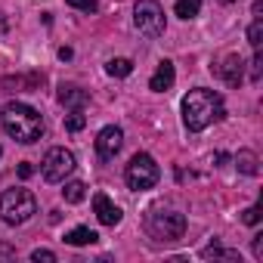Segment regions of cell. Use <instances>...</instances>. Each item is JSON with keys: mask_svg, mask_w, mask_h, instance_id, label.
<instances>
[{"mask_svg": "<svg viewBox=\"0 0 263 263\" xmlns=\"http://www.w3.org/2000/svg\"><path fill=\"white\" fill-rule=\"evenodd\" d=\"M31 260H34V263H41V260H44V263H53V260H56V254H53V251H47V248H37V251H31Z\"/></svg>", "mask_w": 263, "mask_h": 263, "instance_id": "24", "label": "cell"}, {"mask_svg": "<svg viewBox=\"0 0 263 263\" xmlns=\"http://www.w3.org/2000/svg\"><path fill=\"white\" fill-rule=\"evenodd\" d=\"M183 124L192 130V134H198V130H204L208 124L214 121H223L226 118V108H223V96L214 93V90H204V87H195L183 96Z\"/></svg>", "mask_w": 263, "mask_h": 263, "instance_id": "1", "label": "cell"}, {"mask_svg": "<svg viewBox=\"0 0 263 263\" xmlns=\"http://www.w3.org/2000/svg\"><path fill=\"white\" fill-rule=\"evenodd\" d=\"M31 174H34V167H31L28 161H25V164H19V177H22V180H28Z\"/></svg>", "mask_w": 263, "mask_h": 263, "instance_id": "26", "label": "cell"}, {"mask_svg": "<svg viewBox=\"0 0 263 263\" xmlns=\"http://www.w3.org/2000/svg\"><path fill=\"white\" fill-rule=\"evenodd\" d=\"M251 248H254V257H257V260H263V232H260V235H254Z\"/></svg>", "mask_w": 263, "mask_h": 263, "instance_id": "25", "label": "cell"}, {"mask_svg": "<svg viewBox=\"0 0 263 263\" xmlns=\"http://www.w3.org/2000/svg\"><path fill=\"white\" fill-rule=\"evenodd\" d=\"M223 4H235V0H223Z\"/></svg>", "mask_w": 263, "mask_h": 263, "instance_id": "27", "label": "cell"}, {"mask_svg": "<svg viewBox=\"0 0 263 263\" xmlns=\"http://www.w3.org/2000/svg\"><path fill=\"white\" fill-rule=\"evenodd\" d=\"M235 164H238V171L248 174V177H257V174H260V161H257V155H254L251 149H241V152L235 155Z\"/></svg>", "mask_w": 263, "mask_h": 263, "instance_id": "14", "label": "cell"}, {"mask_svg": "<svg viewBox=\"0 0 263 263\" xmlns=\"http://www.w3.org/2000/svg\"><path fill=\"white\" fill-rule=\"evenodd\" d=\"M134 22L140 28V34L146 37H161L164 34V10L158 0H137L134 7Z\"/></svg>", "mask_w": 263, "mask_h": 263, "instance_id": "6", "label": "cell"}, {"mask_svg": "<svg viewBox=\"0 0 263 263\" xmlns=\"http://www.w3.org/2000/svg\"><path fill=\"white\" fill-rule=\"evenodd\" d=\"M87 118H84V108H71V115L65 118V130H71V134H78V130H84Z\"/></svg>", "mask_w": 263, "mask_h": 263, "instance_id": "19", "label": "cell"}, {"mask_svg": "<svg viewBox=\"0 0 263 263\" xmlns=\"http://www.w3.org/2000/svg\"><path fill=\"white\" fill-rule=\"evenodd\" d=\"M93 211H96V220L102 223V226H118L121 223V208L118 204H111V198L105 195V192H96L93 195Z\"/></svg>", "mask_w": 263, "mask_h": 263, "instance_id": "9", "label": "cell"}, {"mask_svg": "<svg viewBox=\"0 0 263 263\" xmlns=\"http://www.w3.org/2000/svg\"><path fill=\"white\" fill-rule=\"evenodd\" d=\"M174 13L180 16V19H195L198 13H201V0H177V7H174Z\"/></svg>", "mask_w": 263, "mask_h": 263, "instance_id": "15", "label": "cell"}, {"mask_svg": "<svg viewBox=\"0 0 263 263\" xmlns=\"http://www.w3.org/2000/svg\"><path fill=\"white\" fill-rule=\"evenodd\" d=\"M34 214H37V201H34V195H31L28 189L13 186V189H7L4 195H0V217H4V223L22 226V223H28Z\"/></svg>", "mask_w": 263, "mask_h": 263, "instance_id": "3", "label": "cell"}, {"mask_svg": "<svg viewBox=\"0 0 263 263\" xmlns=\"http://www.w3.org/2000/svg\"><path fill=\"white\" fill-rule=\"evenodd\" d=\"M71 171H74V155L68 149H62V146L50 149L44 155V161H41V174H44L47 183H62Z\"/></svg>", "mask_w": 263, "mask_h": 263, "instance_id": "7", "label": "cell"}, {"mask_svg": "<svg viewBox=\"0 0 263 263\" xmlns=\"http://www.w3.org/2000/svg\"><path fill=\"white\" fill-rule=\"evenodd\" d=\"M217 71H220V78H223L229 87H238V84H241V78H245V59H241L238 53H229Z\"/></svg>", "mask_w": 263, "mask_h": 263, "instance_id": "10", "label": "cell"}, {"mask_svg": "<svg viewBox=\"0 0 263 263\" xmlns=\"http://www.w3.org/2000/svg\"><path fill=\"white\" fill-rule=\"evenodd\" d=\"M201 257H220V260H238V263H241L238 251H229V248H220V245H208V248H201Z\"/></svg>", "mask_w": 263, "mask_h": 263, "instance_id": "18", "label": "cell"}, {"mask_svg": "<svg viewBox=\"0 0 263 263\" xmlns=\"http://www.w3.org/2000/svg\"><path fill=\"white\" fill-rule=\"evenodd\" d=\"M0 155H4V152H0Z\"/></svg>", "mask_w": 263, "mask_h": 263, "instance_id": "28", "label": "cell"}, {"mask_svg": "<svg viewBox=\"0 0 263 263\" xmlns=\"http://www.w3.org/2000/svg\"><path fill=\"white\" fill-rule=\"evenodd\" d=\"M0 124L16 143H25V146L37 143L44 134V118L25 102H7L4 111H0Z\"/></svg>", "mask_w": 263, "mask_h": 263, "instance_id": "2", "label": "cell"}, {"mask_svg": "<svg viewBox=\"0 0 263 263\" xmlns=\"http://www.w3.org/2000/svg\"><path fill=\"white\" fill-rule=\"evenodd\" d=\"M248 44H251L254 50H260V44H263V22H260V19L251 22V28H248Z\"/></svg>", "mask_w": 263, "mask_h": 263, "instance_id": "20", "label": "cell"}, {"mask_svg": "<svg viewBox=\"0 0 263 263\" xmlns=\"http://www.w3.org/2000/svg\"><path fill=\"white\" fill-rule=\"evenodd\" d=\"M260 217H263V201H257V204H251L245 214H241V220L248 223V226H257L260 223Z\"/></svg>", "mask_w": 263, "mask_h": 263, "instance_id": "21", "label": "cell"}, {"mask_svg": "<svg viewBox=\"0 0 263 263\" xmlns=\"http://www.w3.org/2000/svg\"><path fill=\"white\" fill-rule=\"evenodd\" d=\"M260 78H263V53L257 50V56H254V62H251V81L260 84Z\"/></svg>", "mask_w": 263, "mask_h": 263, "instance_id": "22", "label": "cell"}, {"mask_svg": "<svg viewBox=\"0 0 263 263\" xmlns=\"http://www.w3.org/2000/svg\"><path fill=\"white\" fill-rule=\"evenodd\" d=\"M99 235L90 229V226H78V229H71V232H65V245H71V248H84V245H93Z\"/></svg>", "mask_w": 263, "mask_h": 263, "instance_id": "13", "label": "cell"}, {"mask_svg": "<svg viewBox=\"0 0 263 263\" xmlns=\"http://www.w3.org/2000/svg\"><path fill=\"white\" fill-rule=\"evenodd\" d=\"M146 232L158 241H180L186 235V217L177 211H149Z\"/></svg>", "mask_w": 263, "mask_h": 263, "instance_id": "4", "label": "cell"}, {"mask_svg": "<svg viewBox=\"0 0 263 263\" xmlns=\"http://www.w3.org/2000/svg\"><path fill=\"white\" fill-rule=\"evenodd\" d=\"M62 195H65V201H68V204H78V201H84V198H87V186H84L81 180H74V183H68V186L62 189Z\"/></svg>", "mask_w": 263, "mask_h": 263, "instance_id": "16", "label": "cell"}, {"mask_svg": "<svg viewBox=\"0 0 263 263\" xmlns=\"http://www.w3.org/2000/svg\"><path fill=\"white\" fill-rule=\"evenodd\" d=\"M158 177H161V171H158V164H155V158L149 152H137L134 158H130L127 171H124V180H127V186L134 189V192L152 189L158 183Z\"/></svg>", "mask_w": 263, "mask_h": 263, "instance_id": "5", "label": "cell"}, {"mask_svg": "<svg viewBox=\"0 0 263 263\" xmlns=\"http://www.w3.org/2000/svg\"><path fill=\"white\" fill-rule=\"evenodd\" d=\"M121 146H124V130H121V127L108 124V127L99 130V137H96V155H99L102 161L115 158V155L121 152Z\"/></svg>", "mask_w": 263, "mask_h": 263, "instance_id": "8", "label": "cell"}, {"mask_svg": "<svg viewBox=\"0 0 263 263\" xmlns=\"http://www.w3.org/2000/svg\"><path fill=\"white\" fill-rule=\"evenodd\" d=\"M59 102H62L65 108H84V105L90 102V93L81 90V87H74V84H62V87H59Z\"/></svg>", "mask_w": 263, "mask_h": 263, "instance_id": "12", "label": "cell"}, {"mask_svg": "<svg viewBox=\"0 0 263 263\" xmlns=\"http://www.w3.org/2000/svg\"><path fill=\"white\" fill-rule=\"evenodd\" d=\"M174 81H177V71H174V62H158V68H155V74L149 78V90H155V93H164V90H171L174 87Z\"/></svg>", "mask_w": 263, "mask_h": 263, "instance_id": "11", "label": "cell"}, {"mask_svg": "<svg viewBox=\"0 0 263 263\" xmlns=\"http://www.w3.org/2000/svg\"><path fill=\"white\" fill-rule=\"evenodd\" d=\"M65 4L74 10H84V13H96V0H65Z\"/></svg>", "mask_w": 263, "mask_h": 263, "instance_id": "23", "label": "cell"}, {"mask_svg": "<svg viewBox=\"0 0 263 263\" xmlns=\"http://www.w3.org/2000/svg\"><path fill=\"white\" fill-rule=\"evenodd\" d=\"M105 71H108L111 78H127L130 71H134V62H130V59H108Z\"/></svg>", "mask_w": 263, "mask_h": 263, "instance_id": "17", "label": "cell"}]
</instances>
